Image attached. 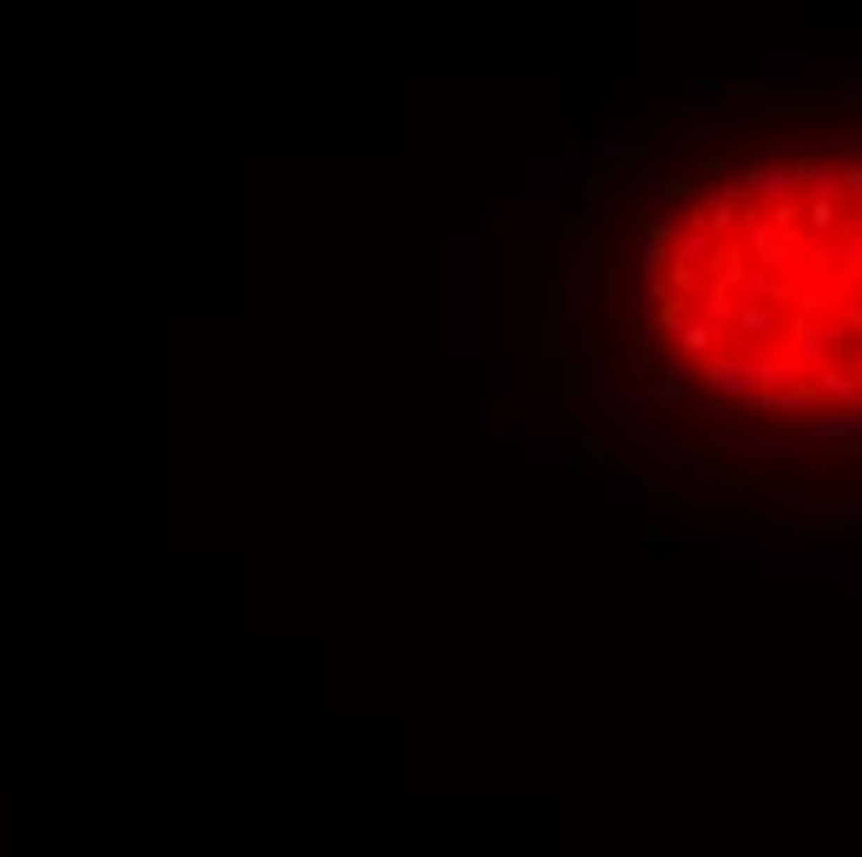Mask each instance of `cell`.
Returning <instances> with one entry per match:
<instances>
[{
    "mask_svg": "<svg viewBox=\"0 0 862 857\" xmlns=\"http://www.w3.org/2000/svg\"><path fill=\"white\" fill-rule=\"evenodd\" d=\"M768 203L719 213L738 228L729 268V342L733 362L719 382L764 392L773 406L862 411V169L768 174Z\"/></svg>",
    "mask_w": 862,
    "mask_h": 857,
    "instance_id": "cell-1",
    "label": "cell"
}]
</instances>
